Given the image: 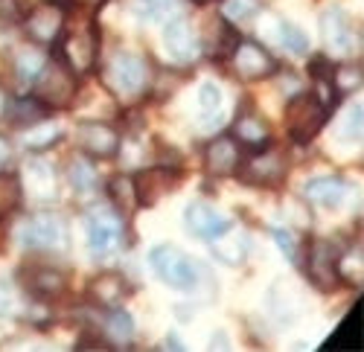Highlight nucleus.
I'll list each match as a JSON object with an SVG mask.
<instances>
[{
    "label": "nucleus",
    "instance_id": "obj_1",
    "mask_svg": "<svg viewBox=\"0 0 364 352\" xmlns=\"http://www.w3.org/2000/svg\"><path fill=\"white\" fill-rule=\"evenodd\" d=\"M329 114H332V108L318 94H312V91L297 94L286 105V131L297 145H306L321 134Z\"/></svg>",
    "mask_w": 364,
    "mask_h": 352
},
{
    "label": "nucleus",
    "instance_id": "obj_2",
    "mask_svg": "<svg viewBox=\"0 0 364 352\" xmlns=\"http://www.w3.org/2000/svg\"><path fill=\"white\" fill-rule=\"evenodd\" d=\"M149 262H151V268H155L158 280L172 285V288H178V291H190L198 282L196 262L175 245H158L155 251H151Z\"/></svg>",
    "mask_w": 364,
    "mask_h": 352
},
{
    "label": "nucleus",
    "instance_id": "obj_3",
    "mask_svg": "<svg viewBox=\"0 0 364 352\" xmlns=\"http://www.w3.org/2000/svg\"><path fill=\"white\" fill-rule=\"evenodd\" d=\"M33 94L44 105L65 108L73 102V94H76V73L62 62H50V65L44 62V67L33 79Z\"/></svg>",
    "mask_w": 364,
    "mask_h": 352
},
{
    "label": "nucleus",
    "instance_id": "obj_4",
    "mask_svg": "<svg viewBox=\"0 0 364 352\" xmlns=\"http://www.w3.org/2000/svg\"><path fill=\"white\" fill-rule=\"evenodd\" d=\"M108 79L123 97H137V94L146 91L149 82H151V67H149L146 58L137 55V53H119L111 62Z\"/></svg>",
    "mask_w": 364,
    "mask_h": 352
},
{
    "label": "nucleus",
    "instance_id": "obj_5",
    "mask_svg": "<svg viewBox=\"0 0 364 352\" xmlns=\"http://www.w3.org/2000/svg\"><path fill=\"white\" fill-rule=\"evenodd\" d=\"M306 277L318 291H336L341 285L338 248L326 239H315L306 253Z\"/></svg>",
    "mask_w": 364,
    "mask_h": 352
},
{
    "label": "nucleus",
    "instance_id": "obj_6",
    "mask_svg": "<svg viewBox=\"0 0 364 352\" xmlns=\"http://www.w3.org/2000/svg\"><path fill=\"white\" fill-rule=\"evenodd\" d=\"M230 62H233V73L242 82H259L277 73V58L254 41H239L230 53Z\"/></svg>",
    "mask_w": 364,
    "mask_h": 352
},
{
    "label": "nucleus",
    "instance_id": "obj_7",
    "mask_svg": "<svg viewBox=\"0 0 364 352\" xmlns=\"http://www.w3.org/2000/svg\"><path fill=\"white\" fill-rule=\"evenodd\" d=\"M68 227L58 216H36L21 227V245L29 251H65Z\"/></svg>",
    "mask_w": 364,
    "mask_h": 352
},
{
    "label": "nucleus",
    "instance_id": "obj_8",
    "mask_svg": "<svg viewBox=\"0 0 364 352\" xmlns=\"http://www.w3.org/2000/svg\"><path fill=\"white\" fill-rule=\"evenodd\" d=\"M123 245V219L111 210H94L87 216V248L94 256H108Z\"/></svg>",
    "mask_w": 364,
    "mask_h": 352
},
{
    "label": "nucleus",
    "instance_id": "obj_9",
    "mask_svg": "<svg viewBox=\"0 0 364 352\" xmlns=\"http://www.w3.org/2000/svg\"><path fill=\"white\" fill-rule=\"evenodd\" d=\"M23 29L26 38H33L41 47H50L58 41L65 29V9L58 4H38L36 9H29V15H23Z\"/></svg>",
    "mask_w": 364,
    "mask_h": 352
},
{
    "label": "nucleus",
    "instance_id": "obj_10",
    "mask_svg": "<svg viewBox=\"0 0 364 352\" xmlns=\"http://www.w3.org/2000/svg\"><path fill=\"white\" fill-rule=\"evenodd\" d=\"M65 62L73 73H87L97 62V50H100V41H97V33L90 26H82V29H73L65 38Z\"/></svg>",
    "mask_w": 364,
    "mask_h": 352
},
{
    "label": "nucleus",
    "instance_id": "obj_11",
    "mask_svg": "<svg viewBox=\"0 0 364 352\" xmlns=\"http://www.w3.org/2000/svg\"><path fill=\"white\" fill-rule=\"evenodd\" d=\"M187 227L190 233H196L198 239H216V236H225V233L233 227L230 219L216 210L213 204H207V201H193L190 207H187Z\"/></svg>",
    "mask_w": 364,
    "mask_h": 352
},
{
    "label": "nucleus",
    "instance_id": "obj_12",
    "mask_svg": "<svg viewBox=\"0 0 364 352\" xmlns=\"http://www.w3.org/2000/svg\"><path fill=\"white\" fill-rule=\"evenodd\" d=\"M76 143L90 158H111L119 152V134L105 123H82L76 131Z\"/></svg>",
    "mask_w": 364,
    "mask_h": 352
},
{
    "label": "nucleus",
    "instance_id": "obj_13",
    "mask_svg": "<svg viewBox=\"0 0 364 352\" xmlns=\"http://www.w3.org/2000/svg\"><path fill=\"white\" fill-rule=\"evenodd\" d=\"M239 160H242V149H239V143H236L233 134H222V137H216L213 143L207 145L204 163H207V172L210 175H219V178L236 175Z\"/></svg>",
    "mask_w": 364,
    "mask_h": 352
},
{
    "label": "nucleus",
    "instance_id": "obj_14",
    "mask_svg": "<svg viewBox=\"0 0 364 352\" xmlns=\"http://www.w3.org/2000/svg\"><path fill=\"white\" fill-rule=\"evenodd\" d=\"M164 47H166V53L172 55V62L190 65L193 58H196V53H198L193 26H190L184 18H172V21L164 26Z\"/></svg>",
    "mask_w": 364,
    "mask_h": 352
},
{
    "label": "nucleus",
    "instance_id": "obj_15",
    "mask_svg": "<svg viewBox=\"0 0 364 352\" xmlns=\"http://www.w3.org/2000/svg\"><path fill=\"white\" fill-rule=\"evenodd\" d=\"M286 175V158L283 152L277 149H259V155H254L242 172V178L248 184H259V187H268V184H277Z\"/></svg>",
    "mask_w": 364,
    "mask_h": 352
},
{
    "label": "nucleus",
    "instance_id": "obj_16",
    "mask_svg": "<svg viewBox=\"0 0 364 352\" xmlns=\"http://www.w3.org/2000/svg\"><path fill=\"white\" fill-rule=\"evenodd\" d=\"M239 44V33L225 15H213L204 21V53L210 58H228Z\"/></svg>",
    "mask_w": 364,
    "mask_h": 352
},
{
    "label": "nucleus",
    "instance_id": "obj_17",
    "mask_svg": "<svg viewBox=\"0 0 364 352\" xmlns=\"http://www.w3.org/2000/svg\"><path fill=\"white\" fill-rule=\"evenodd\" d=\"M321 26H323V38H326V47L336 53V55H347L353 50V23L350 18L344 15V9L338 6H329L321 18Z\"/></svg>",
    "mask_w": 364,
    "mask_h": 352
},
{
    "label": "nucleus",
    "instance_id": "obj_18",
    "mask_svg": "<svg viewBox=\"0 0 364 352\" xmlns=\"http://www.w3.org/2000/svg\"><path fill=\"white\" fill-rule=\"evenodd\" d=\"M347 181L338 178V175H326V178H315L306 184V189H303V195H306L312 204H318V207L323 210H338L341 204L347 201Z\"/></svg>",
    "mask_w": 364,
    "mask_h": 352
},
{
    "label": "nucleus",
    "instance_id": "obj_19",
    "mask_svg": "<svg viewBox=\"0 0 364 352\" xmlns=\"http://www.w3.org/2000/svg\"><path fill=\"white\" fill-rule=\"evenodd\" d=\"M90 295H94L97 303L114 309V306H119V303H123L132 295V285H129V280L123 274L105 271V274H100L94 282H90Z\"/></svg>",
    "mask_w": 364,
    "mask_h": 352
},
{
    "label": "nucleus",
    "instance_id": "obj_20",
    "mask_svg": "<svg viewBox=\"0 0 364 352\" xmlns=\"http://www.w3.org/2000/svg\"><path fill=\"white\" fill-rule=\"evenodd\" d=\"M108 195L111 204L119 210V216H132L140 207V195H137V181L132 175H114L108 181Z\"/></svg>",
    "mask_w": 364,
    "mask_h": 352
},
{
    "label": "nucleus",
    "instance_id": "obj_21",
    "mask_svg": "<svg viewBox=\"0 0 364 352\" xmlns=\"http://www.w3.org/2000/svg\"><path fill=\"white\" fill-rule=\"evenodd\" d=\"M175 184V172L166 175V169H149L143 172V178L137 181V195L140 204H155L161 195H166V189Z\"/></svg>",
    "mask_w": 364,
    "mask_h": 352
},
{
    "label": "nucleus",
    "instance_id": "obj_22",
    "mask_svg": "<svg viewBox=\"0 0 364 352\" xmlns=\"http://www.w3.org/2000/svg\"><path fill=\"white\" fill-rule=\"evenodd\" d=\"M233 137H236V143H245V145H262V143H268L271 131L259 114H239L236 126H233Z\"/></svg>",
    "mask_w": 364,
    "mask_h": 352
},
{
    "label": "nucleus",
    "instance_id": "obj_23",
    "mask_svg": "<svg viewBox=\"0 0 364 352\" xmlns=\"http://www.w3.org/2000/svg\"><path fill=\"white\" fill-rule=\"evenodd\" d=\"M213 245V256L219 259V262H225V265H239L242 259H245V253H248V236L245 233H233V236H228V239H222V236H216V239H210Z\"/></svg>",
    "mask_w": 364,
    "mask_h": 352
},
{
    "label": "nucleus",
    "instance_id": "obj_24",
    "mask_svg": "<svg viewBox=\"0 0 364 352\" xmlns=\"http://www.w3.org/2000/svg\"><path fill=\"white\" fill-rule=\"evenodd\" d=\"M23 198V184L15 172H0V219L12 216L21 207Z\"/></svg>",
    "mask_w": 364,
    "mask_h": 352
},
{
    "label": "nucleus",
    "instance_id": "obj_25",
    "mask_svg": "<svg viewBox=\"0 0 364 352\" xmlns=\"http://www.w3.org/2000/svg\"><path fill=\"white\" fill-rule=\"evenodd\" d=\"M29 288L41 297H58V295H65L68 280H65V274H58L53 268H41V271H36L33 277H29Z\"/></svg>",
    "mask_w": 364,
    "mask_h": 352
},
{
    "label": "nucleus",
    "instance_id": "obj_26",
    "mask_svg": "<svg viewBox=\"0 0 364 352\" xmlns=\"http://www.w3.org/2000/svg\"><path fill=\"white\" fill-rule=\"evenodd\" d=\"M198 114H201V123H213L219 120L222 114V87L213 82H204L201 91H198Z\"/></svg>",
    "mask_w": 364,
    "mask_h": 352
},
{
    "label": "nucleus",
    "instance_id": "obj_27",
    "mask_svg": "<svg viewBox=\"0 0 364 352\" xmlns=\"http://www.w3.org/2000/svg\"><path fill=\"white\" fill-rule=\"evenodd\" d=\"M26 189H33L38 198H47L53 192V169L44 160H33L26 166Z\"/></svg>",
    "mask_w": 364,
    "mask_h": 352
},
{
    "label": "nucleus",
    "instance_id": "obj_28",
    "mask_svg": "<svg viewBox=\"0 0 364 352\" xmlns=\"http://www.w3.org/2000/svg\"><path fill=\"white\" fill-rule=\"evenodd\" d=\"M12 120L18 123V126H36V123H41L44 116H47V105L44 102H38L36 97H29V99H18V102H12Z\"/></svg>",
    "mask_w": 364,
    "mask_h": 352
},
{
    "label": "nucleus",
    "instance_id": "obj_29",
    "mask_svg": "<svg viewBox=\"0 0 364 352\" xmlns=\"http://www.w3.org/2000/svg\"><path fill=\"white\" fill-rule=\"evenodd\" d=\"M134 9L146 21H166L178 9V0H134Z\"/></svg>",
    "mask_w": 364,
    "mask_h": 352
},
{
    "label": "nucleus",
    "instance_id": "obj_30",
    "mask_svg": "<svg viewBox=\"0 0 364 352\" xmlns=\"http://www.w3.org/2000/svg\"><path fill=\"white\" fill-rule=\"evenodd\" d=\"M280 44H283L286 50H291V53H306V50H309V35L303 33L300 26L283 21V23H280Z\"/></svg>",
    "mask_w": 364,
    "mask_h": 352
},
{
    "label": "nucleus",
    "instance_id": "obj_31",
    "mask_svg": "<svg viewBox=\"0 0 364 352\" xmlns=\"http://www.w3.org/2000/svg\"><path fill=\"white\" fill-rule=\"evenodd\" d=\"M108 335L119 338L123 343H126V341L134 335V324H132L129 312H123V309H117V306H114V312L108 314Z\"/></svg>",
    "mask_w": 364,
    "mask_h": 352
},
{
    "label": "nucleus",
    "instance_id": "obj_32",
    "mask_svg": "<svg viewBox=\"0 0 364 352\" xmlns=\"http://www.w3.org/2000/svg\"><path fill=\"white\" fill-rule=\"evenodd\" d=\"M41 67H44V55L26 50V53H21V58H18V79L26 82V84H33V79L38 76Z\"/></svg>",
    "mask_w": 364,
    "mask_h": 352
},
{
    "label": "nucleus",
    "instance_id": "obj_33",
    "mask_svg": "<svg viewBox=\"0 0 364 352\" xmlns=\"http://www.w3.org/2000/svg\"><path fill=\"white\" fill-rule=\"evenodd\" d=\"M271 236H274L277 248L286 253V259H291L294 265H297V262H300V245L294 239V233L291 230H283V227H274V230H271Z\"/></svg>",
    "mask_w": 364,
    "mask_h": 352
},
{
    "label": "nucleus",
    "instance_id": "obj_34",
    "mask_svg": "<svg viewBox=\"0 0 364 352\" xmlns=\"http://www.w3.org/2000/svg\"><path fill=\"white\" fill-rule=\"evenodd\" d=\"M257 9H259L257 0H228V4H225V18L228 21H245Z\"/></svg>",
    "mask_w": 364,
    "mask_h": 352
},
{
    "label": "nucleus",
    "instance_id": "obj_35",
    "mask_svg": "<svg viewBox=\"0 0 364 352\" xmlns=\"http://www.w3.org/2000/svg\"><path fill=\"white\" fill-rule=\"evenodd\" d=\"M55 137H58V128H55V126H44L41 131H29V134H23V143H26V149L41 152V149H47V145H50Z\"/></svg>",
    "mask_w": 364,
    "mask_h": 352
},
{
    "label": "nucleus",
    "instance_id": "obj_36",
    "mask_svg": "<svg viewBox=\"0 0 364 352\" xmlns=\"http://www.w3.org/2000/svg\"><path fill=\"white\" fill-rule=\"evenodd\" d=\"M70 181H73V187H76L79 192H85V189H90V184H94V172L87 169V163L76 160V163L70 166Z\"/></svg>",
    "mask_w": 364,
    "mask_h": 352
},
{
    "label": "nucleus",
    "instance_id": "obj_37",
    "mask_svg": "<svg viewBox=\"0 0 364 352\" xmlns=\"http://www.w3.org/2000/svg\"><path fill=\"white\" fill-rule=\"evenodd\" d=\"M361 120H364V111H361V105H353L350 111H347V128H344V137H361Z\"/></svg>",
    "mask_w": 364,
    "mask_h": 352
},
{
    "label": "nucleus",
    "instance_id": "obj_38",
    "mask_svg": "<svg viewBox=\"0 0 364 352\" xmlns=\"http://www.w3.org/2000/svg\"><path fill=\"white\" fill-rule=\"evenodd\" d=\"M15 309V291L9 288L6 280H0V314H9Z\"/></svg>",
    "mask_w": 364,
    "mask_h": 352
},
{
    "label": "nucleus",
    "instance_id": "obj_39",
    "mask_svg": "<svg viewBox=\"0 0 364 352\" xmlns=\"http://www.w3.org/2000/svg\"><path fill=\"white\" fill-rule=\"evenodd\" d=\"M0 15H6V18H21V15H26L23 0H0Z\"/></svg>",
    "mask_w": 364,
    "mask_h": 352
},
{
    "label": "nucleus",
    "instance_id": "obj_40",
    "mask_svg": "<svg viewBox=\"0 0 364 352\" xmlns=\"http://www.w3.org/2000/svg\"><path fill=\"white\" fill-rule=\"evenodd\" d=\"M9 158H12V145H9V140H6V137H0V169H4V166L9 163Z\"/></svg>",
    "mask_w": 364,
    "mask_h": 352
},
{
    "label": "nucleus",
    "instance_id": "obj_41",
    "mask_svg": "<svg viewBox=\"0 0 364 352\" xmlns=\"http://www.w3.org/2000/svg\"><path fill=\"white\" fill-rule=\"evenodd\" d=\"M87 346H97V349H111V343H105V341H82V343H79V349H87Z\"/></svg>",
    "mask_w": 364,
    "mask_h": 352
},
{
    "label": "nucleus",
    "instance_id": "obj_42",
    "mask_svg": "<svg viewBox=\"0 0 364 352\" xmlns=\"http://www.w3.org/2000/svg\"><path fill=\"white\" fill-rule=\"evenodd\" d=\"M6 111V94H4V87H0V114Z\"/></svg>",
    "mask_w": 364,
    "mask_h": 352
},
{
    "label": "nucleus",
    "instance_id": "obj_43",
    "mask_svg": "<svg viewBox=\"0 0 364 352\" xmlns=\"http://www.w3.org/2000/svg\"><path fill=\"white\" fill-rule=\"evenodd\" d=\"M196 4H213V0H196Z\"/></svg>",
    "mask_w": 364,
    "mask_h": 352
}]
</instances>
